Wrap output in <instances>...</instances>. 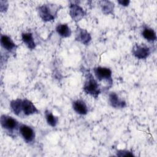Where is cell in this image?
Segmentation results:
<instances>
[{
    "label": "cell",
    "mask_w": 157,
    "mask_h": 157,
    "mask_svg": "<svg viewBox=\"0 0 157 157\" xmlns=\"http://www.w3.org/2000/svg\"><path fill=\"white\" fill-rule=\"evenodd\" d=\"M58 10V6L53 4H45L37 7L39 15L44 21L53 20Z\"/></svg>",
    "instance_id": "cell-1"
},
{
    "label": "cell",
    "mask_w": 157,
    "mask_h": 157,
    "mask_svg": "<svg viewBox=\"0 0 157 157\" xmlns=\"http://www.w3.org/2000/svg\"><path fill=\"white\" fill-rule=\"evenodd\" d=\"M83 89L85 93L95 98H97L101 93V89L97 80L90 72L86 74Z\"/></svg>",
    "instance_id": "cell-2"
},
{
    "label": "cell",
    "mask_w": 157,
    "mask_h": 157,
    "mask_svg": "<svg viewBox=\"0 0 157 157\" xmlns=\"http://www.w3.org/2000/svg\"><path fill=\"white\" fill-rule=\"evenodd\" d=\"M1 125L3 129L8 132H16L19 129L20 125L18 121L11 116L2 115L1 117Z\"/></svg>",
    "instance_id": "cell-3"
},
{
    "label": "cell",
    "mask_w": 157,
    "mask_h": 157,
    "mask_svg": "<svg viewBox=\"0 0 157 157\" xmlns=\"http://www.w3.org/2000/svg\"><path fill=\"white\" fill-rule=\"evenodd\" d=\"M94 75L96 79L99 81H105L109 83V84L112 83V71L105 67H96L93 69Z\"/></svg>",
    "instance_id": "cell-4"
},
{
    "label": "cell",
    "mask_w": 157,
    "mask_h": 157,
    "mask_svg": "<svg viewBox=\"0 0 157 157\" xmlns=\"http://www.w3.org/2000/svg\"><path fill=\"white\" fill-rule=\"evenodd\" d=\"M39 111L34 104L27 99H21V116L23 115L29 116L36 113H39Z\"/></svg>",
    "instance_id": "cell-5"
},
{
    "label": "cell",
    "mask_w": 157,
    "mask_h": 157,
    "mask_svg": "<svg viewBox=\"0 0 157 157\" xmlns=\"http://www.w3.org/2000/svg\"><path fill=\"white\" fill-rule=\"evenodd\" d=\"M18 131L21 136L26 142L31 143L34 140L35 132L31 127L26 124H21L20 125Z\"/></svg>",
    "instance_id": "cell-6"
},
{
    "label": "cell",
    "mask_w": 157,
    "mask_h": 157,
    "mask_svg": "<svg viewBox=\"0 0 157 157\" xmlns=\"http://www.w3.org/2000/svg\"><path fill=\"white\" fill-rule=\"evenodd\" d=\"M69 15L74 21L78 22L85 17L86 13L79 5L71 3L69 6Z\"/></svg>",
    "instance_id": "cell-7"
},
{
    "label": "cell",
    "mask_w": 157,
    "mask_h": 157,
    "mask_svg": "<svg viewBox=\"0 0 157 157\" xmlns=\"http://www.w3.org/2000/svg\"><path fill=\"white\" fill-rule=\"evenodd\" d=\"M150 49L145 45L136 44L132 49V55L137 58L142 59H145L150 54Z\"/></svg>",
    "instance_id": "cell-8"
},
{
    "label": "cell",
    "mask_w": 157,
    "mask_h": 157,
    "mask_svg": "<svg viewBox=\"0 0 157 157\" xmlns=\"http://www.w3.org/2000/svg\"><path fill=\"white\" fill-rule=\"evenodd\" d=\"M75 39L83 45H88L91 40V36L86 29L77 27L75 32Z\"/></svg>",
    "instance_id": "cell-9"
},
{
    "label": "cell",
    "mask_w": 157,
    "mask_h": 157,
    "mask_svg": "<svg viewBox=\"0 0 157 157\" xmlns=\"http://www.w3.org/2000/svg\"><path fill=\"white\" fill-rule=\"evenodd\" d=\"M1 45L4 49L10 53L14 52L17 47L10 37L5 34L1 36Z\"/></svg>",
    "instance_id": "cell-10"
},
{
    "label": "cell",
    "mask_w": 157,
    "mask_h": 157,
    "mask_svg": "<svg viewBox=\"0 0 157 157\" xmlns=\"http://www.w3.org/2000/svg\"><path fill=\"white\" fill-rule=\"evenodd\" d=\"M109 101L110 105L115 109H122L126 105V102L123 99H121L117 94L114 92H112L109 94Z\"/></svg>",
    "instance_id": "cell-11"
},
{
    "label": "cell",
    "mask_w": 157,
    "mask_h": 157,
    "mask_svg": "<svg viewBox=\"0 0 157 157\" xmlns=\"http://www.w3.org/2000/svg\"><path fill=\"white\" fill-rule=\"evenodd\" d=\"M74 110L79 115H86L88 112V109L85 102L80 99H77L72 102Z\"/></svg>",
    "instance_id": "cell-12"
},
{
    "label": "cell",
    "mask_w": 157,
    "mask_h": 157,
    "mask_svg": "<svg viewBox=\"0 0 157 157\" xmlns=\"http://www.w3.org/2000/svg\"><path fill=\"white\" fill-rule=\"evenodd\" d=\"M21 39L26 47L30 49L33 50L36 48V43L34 42L32 33H23L21 34Z\"/></svg>",
    "instance_id": "cell-13"
},
{
    "label": "cell",
    "mask_w": 157,
    "mask_h": 157,
    "mask_svg": "<svg viewBox=\"0 0 157 157\" xmlns=\"http://www.w3.org/2000/svg\"><path fill=\"white\" fill-rule=\"evenodd\" d=\"M56 31L62 37H68L72 34V31L67 24H58L56 27Z\"/></svg>",
    "instance_id": "cell-14"
},
{
    "label": "cell",
    "mask_w": 157,
    "mask_h": 157,
    "mask_svg": "<svg viewBox=\"0 0 157 157\" xmlns=\"http://www.w3.org/2000/svg\"><path fill=\"white\" fill-rule=\"evenodd\" d=\"M142 35L143 37L149 42H154L156 40V35L155 31L148 27L144 28Z\"/></svg>",
    "instance_id": "cell-15"
},
{
    "label": "cell",
    "mask_w": 157,
    "mask_h": 157,
    "mask_svg": "<svg viewBox=\"0 0 157 157\" xmlns=\"http://www.w3.org/2000/svg\"><path fill=\"white\" fill-rule=\"evenodd\" d=\"M100 5L104 13L106 15L113 13L114 10V4L112 1H100Z\"/></svg>",
    "instance_id": "cell-16"
},
{
    "label": "cell",
    "mask_w": 157,
    "mask_h": 157,
    "mask_svg": "<svg viewBox=\"0 0 157 157\" xmlns=\"http://www.w3.org/2000/svg\"><path fill=\"white\" fill-rule=\"evenodd\" d=\"M46 121L48 125L52 127H55L58 123V118L54 115L50 111L46 110L45 112Z\"/></svg>",
    "instance_id": "cell-17"
},
{
    "label": "cell",
    "mask_w": 157,
    "mask_h": 157,
    "mask_svg": "<svg viewBox=\"0 0 157 157\" xmlns=\"http://www.w3.org/2000/svg\"><path fill=\"white\" fill-rule=\"evenodd\" d=\"M21 99H17L12 100L10 103L12 112L17 116H21Z\"/></svg>",
    "instance_id": "cell-18"
},
{
    "label": "cell",
    "mask_w": 157,
    "mask_h": 157,
    "mask_svg": "<svg viewBox=\"0 0 157 157\" xmlns=\"http://www.w3.org/2000/svg\"><path fill=\"white\" fill-rule=\"evenodd\" d=\"M117 155L119 156H133V154L128 150H118L117 153Z\"/></svg>",
    "instance_id": "cell-19"
},
{
    "label": "cell",
    "mask_w": 157,
    "mask_h": 157,
    "mask_svg": "<svg viewBox=\"0 0 157 157\" xmlns=\"http://www.w3.org/2000/svg\"><path fill=\"white\" fill-rule=\"evenodd\" d=\"M130 1L129 0H118V3L122 6H128Z\"/></svg>",
    "instance_id": "cell-20"
}]
</instances>
